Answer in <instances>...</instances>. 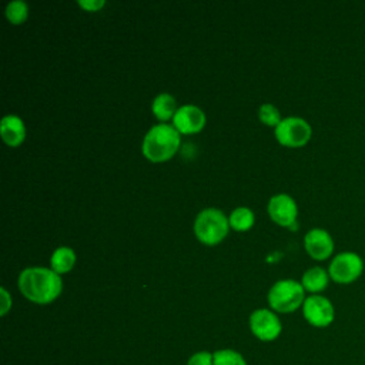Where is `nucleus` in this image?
I'll list each match as a JSON object with an SVG mask.
<instances>
[{
    "label": "nucleus",
    "instance_id": "13",
    "mask_svg": "<svg viewBox=\"0 0 365 365\" xmlns=\"http://www.w3.org/2000/svg\"><path fill=\"white\" fill-rule=\"evenodd\" d=\"M331 281V277L328 274V269L315 265L308 268L301 278V284L305 289V292H309L311 295L321 294L328 288V284Z\"/></svg>",
    "mask_w": 365,
    "mask_h": 365
},
{
    "label": "nucleus",
    "instance_id": "19",
    "mask_svg": "<svg viewBox=\"0 0 365 365\" xmlns=\"http://www.w3.org/2000/svg\"><path fill=\"white\" fill-rule=\"evenodd\" d=\"M258 117H259V120H261L264 124H267V125H269V127H277V125L282 121L281 114H279V110H278L275 106L269 104V103H265V104L259 106V108H258Z\"/></svg>",
    "mask_w": 365,
    "mask_h": 365
},
{
    "label": "nucleus",
    "instance_id": "7",
    "mask_svg": "<svg viewBox=\"0 0 365 365\" xmlns=\"http://www.w3.org/2000/svg\"><path fill=\"white\" fill-rule=\"evenodd\" d=\"M302 315L309 325L327 328L335 319V307L329 298L321 294L308 295L302 304Z\"/></svg>",
    "mask_w": 365,
    "mask_h": 365
},
{
    "label": "nucleus",
    "instance_id": "8",
    "mask_svg": "<svg viewBox=\"0 0 365 365\" xmlns=\"http://www.w3.org/2000/svg\"><path fill=\"white\" fill-rule=\"evenodd\" d=\"M250 329L255 338L264 342L274 341L279 336L282 331L281 321L278 315L267 308L255 309L250 315Z\"/></svg>",
    "mask_w": 365,
    "mask_h": 365
},
{
    "label": "nucleus",
    "instance_id": "2",
    "mask_svg": "<svg viewBox=\"0 0 365 365\" xmlns=\"http://www.w3.org/2000/svg\"><path fill=\"white\" fill-rule=\"evenodd\" d=\"M180 141V133L174 125L155 124L144 135L143 154L153 163L167 161L177 153Z\"/></svg>",
    "mask_w": 365,
    "mask_h": 365
},
{
    "label": "nucleus",
    "instance_id": "4",
    "mask_svg": "<svg viewBox=\"0 0 365 365\" xmlns=\"http://www.w3.org/2000/svg\"><path fill=\"white\" fill-rule=\"evenodd\" d=\"M230 221L222 211L217 208L202 210L194 221V232L197 238L207 245L221 242L228 234Z\"/></svg>",
    "mask_w": 365,
    "mask_h": 365
},
{
    "label": "nucleus",
    "instance_id": "9",
    "mask_svg": "<svg viewBox=\"0 0 365 365\" xmlns=\"http://www.w3.org/2000/svg\"><path fill=\"white\" fill-rule=\"evenodd\" d=\"M268 214L274 222H277L281 227H288L291 230H295L297 217H298V207L295 200L285 194H275L269 198L268 202Z\"/></svg>",
    "mask_w": 365,
    "mask_h": 365
},
{
    "label": "nucleus",
    "instance_id": "22",
    "mask_svg": "<svg viewBox=\"0 0 365 365\" xmlns=\"http://www.w3.org/2000/svg\"><path fill=\"white\" fill-rule=\"evenodd\" d=\"M104 4H106L104 0H78V6L88 11H96L101 9Z\"/></svg>",
    "mask_w": 365,
    "mask_h": 365
},
{
    "label": "nucleus",
    "instance_id": "16",
    "mask_svg": "<svg viewBox=\"0 0 365 365\" xmlns=\"http://www.w3.org/2000/svg\"><path fill=\"white\" fill-rule=\"evenodd\" d=\"M228 221L230 227L235 231H247L254 225V212L248 207H237Z\"/></svg>",
    "mask_w": 365,
    "mask_h": 365
},
{
    "label": "nucleus",
    "instance_id": "17",
    "mask_svg": "<svg viewBox=\"0 0 365 365\" xmlns=\"http://www.w3.org/2000/svg\"><path fill=\"white\" fill-rule=\"evenodd\" d=\"M29 16V7L23 0H13L6 7V17L11 24H21Z\"/></svg>",
    "mask_w": 365,
    "mask_h": 365
},
{
    "label": "nucleus",
    "instance_id": "10",
    "mask_svg": "<svg viewBox=\"0 0 365 365\" xmlns=\"http://www.w3.org/2000/svg\"><path fill=\"white\" fill-rule=\"evenodd\" d=\"M304 248L312 259L325 261L334 254L335 242L332 235L327 230L315 227L305 234Z\"/></svg>",
    "mask_w": 365,
    "mask_h": 365
},
{
    "label": "nucleus",
    "instance_id": "11",
    "mask_svg": "<svg viewBox=\"0 0 365 365\" xmlns=\"http://www.w3.org/2000/svg\"><path fill=\"white\" fill-rule=\"evenodd\" d=\"M205 114L204 111L192 104H185L177 110L173 117V125L177 128L178 133L182 134H192L198 133L205 125Z\"/></svg>",
    "mask_w": 365,
    "mask_h": 365
},
{
    "label": "nucleus",
    "instance_id": "15",
    "mask_svg": "<svg viewBox=\"0 0 365 365\" xmlns=\"http://www.w3.org/2000/svg\"><path fill=\"white\" fill-rule=\"evenodd\" d=\"M74 262H76V254L70 247L56 248L50 258L51 269L58 275L68 272L74 267Z\"/></svg>",
    "mask_w": 365,
    "mask_h": 365
},
{
    "label": "nucleus",
    "instance_id": "18",
    "mask_svg": "<svg viewBox=\"0 0 365 365\" xmlns=\"http://www.w3.org/2000/svg\"><path fill=\"white\" fill-rule=\"evenodd\" d=\"M214 355V365H247L244 356L230 348L218 349L212 352Z\"/></svg>",
    "mask_w": 365,
    "mask_h": 365
},
{
    "label": "nucleus",
    "instance_id": "3",
    "mask_svg": "<svg viewBox=\"0 0 365 365\" xmlns=\"http://www.w3.org/2000/svg\"><path fill=\"white\" fill-rule=\"evenodd\" d=\"M305 289L295 279H279L268 291V304L275 312L289 314L302 308Z\"/></svg>",
    "mask_w": 365,
    "mask_h": 365
},
{
    "label": "nucleus",
    "instance_id": "21",
    "mask_svg": "<svg viewBox=\"0 0 365 365\" xmlns=\"http://www.w3.org/2000/svg\"><path fill=\"white\" fill-rule=\"evenodd\" d=\"M0 299H1V305H0V315H6L9 312V309L11 308V297L7 292V289L4 287L0 288Z\"/></svg>",
    "mask_w": 365,
    "mask_h": 365
},
{
    "label": "nucleus",
    "instance_id": "5",
    "mask_svg": "<svg viewBox=\"0 0 365 365\" xmlns=\"http://www.w3.org/2000/svg\"><path fill=\"white\" fill-rule=\"evenodd\" d=\"M365 269L364 258L355 251H341L335 254L328 265L331 281L339 285H349L361 278Z\"/></svg>",
    "mask_w": 365,
    "mask_h": 365
},
{
    "label": "nucleus",
    "instance_id": "6",
    "mask_svg": "<svg viewBox=\"0 0 365 365\" xmlns=\"http://www.w3.org/2000/svg\"><path fill=\"white\" fill-rule=\"evenodd\" d=\"M275 137L285 147L298 148L305 145L312 137L311 124L301 117H285L275 127Z\"/></svg>",
    "mask_w": 365,
    "mask_h": 365
},
{
    "label": "nucleus",
    "instance_id": "12",
    "mask_svg": "<svg viewBox=\"0 0 365 365\" xmlns=\"http://www.w3.org/2000/svg\"><path fill=\"white\" fill-rule=\"evenodd\" d=\"M0 133L6 144L10 147L20 145L26 138V127L20 117L14 114H7L1 118Z\"/></svg>",
    "mask_w": 365,
    "mask_h": 365
},
{
    "label": "nucleus",
    "instance_id": "20",
    "mask_svg": "<svg viewBox=\"0 0 365 365\" xmlns=\"http://www.w3.org/2000/svg\"><path fill=\"white\" fill-rule=\"evenodd\" d=\"M187 365H214V355L208 351H198L188 358Z\"/></svg>",
    "mask_w": 365,
    "mask_h": 365
},
{
    "label": "nucleus",
    "instance_id": "14",
    "mask_svg": "<svg viewBox=\"0 0 365 365\" xmlns=\"http://www.w3.org/2000/svg\"><path fill=\"white\" fill-rule=\"evenodd\" d=\"M151 110H153L154 115H155L158 120L165 121V120L173 118L178 108H177L175 98H174L171 94H168V93H161V94H158V96L153 100Z\"/></svg>",
    "mask_w": 365,
    "mask_h": 365
},
{
    "label": "nucleus",
    "instance_id": "1",
    "mask_svg": "<svg viewBox=\"0 0 365 365\" xmlns=\"http://www.w3.org/2000/svg\"><path fill=\"white\" fill-rule=\"evenodd\" d=\"M19 289L31 302L50 304L63 291V281L57 272L44 267H30L19 275Z\"/></svg>",
    "mask_w": 365,
    "mask_h": 365
}]
</instances>
